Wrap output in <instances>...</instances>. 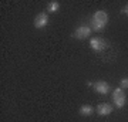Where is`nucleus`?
Returning a JSON list of instances; mask_svg holds the SVG:
<instances>
[{
	"label": "nucleus",
	"instance_id": "nucleus-1",
	"mask_svg": "<svg viewBox=\"0 0 128 122\" xmlns=\"http://www.w3.org/2000/svg\"><path fill=\"white\" fill-rule=\"evenodd\" d=\"M107 23H108V14H107V11L98 10V11H96L94 16H92L91 30H94V31H101V30L107 26Z\"/></svg>",
	"mask_w": 128,
	"mask_h": 122
},
{
	"label": "nucleus",
	"instance_id": "nucleus-2",
	"mask_svg": "<svg viewBox=\"0 0 128 122\" xmlns=\"http://www.w3.org/2000/svg\"><path fill=\"white\" fill-rule=\"evenodd\" d=\"M112 101H114V105L117 108H122L125 102H127V95L124 92L122 88H115L114 92H112Z\"/></svg>",
	"mask_w": 128,
	"mask_h": 122
},
{
	"label": "nucleus",
	"instance_id": "nucleus-3",
	"mask_svg": "<svg viewBox=\"0 0 128 122\" xmlns=\"http://www.w3.org/2000/svg\"><path fill=\"white\" fill-rule=\"evenodd\" d=\"M90 47H91L94 51H104L107 47H108V43L104 40V38H101V37H94L90 40Z\"/></svg>",
	"mask_w": 128,
	"mask_h": 122
},
{
	"label": "nucleus",
	"instance_id": "nucleus-4",
	"mask_svg": "<svg viewBox=\"0 0 128 122\" xmlns=\"http://www.w3.org/2000/svg\"><path fill=\"white\" fill-rule=\"evenodd\" d=\"M33 24H34V27H36L37 30L44 28L47 24H48V16H47V13H38L36 17H34Z\"/></svg>",
	"mask_w": 128,
	"mask_h": 122
},
{
	"label": "nucleus",
	"instance_id": "nucleus-5",
	"mask_svg": "<svg viewBox=\"0 0 128 122\" xmlns=\"http://www.w3.org/2000/svg\"><path fill=\"white\" fill-rule=\"evenodd\" d=\"M91 34V27H88V26H80V27L74 31V38H77V40H84V38H87L90 37Z\"/></svg>",
	"mask_w": 128,
	"mask_h": 122
},
{
	"label": "nucleus",
	"instance_id": "nucleus-6",
	"mask_svg": "<svg viewBox=\"0 0 128 122\" xmlns=\"http://www.w3.org/2000/svg\"><path fill=\"white\" fill-rule=\"evenodd\" d=\"M96 111H97L98 115H101V117H107V115H110V114L112 112V105L108 104V102H101V104L97 105Z\"/></svg>",
	"mask_w": 128,
	"mask_h": 122
},
{
	"label": "nucleus",
	"instance_id": "nucleus-7",
	"mask_svg": "<svg viewBox=\"0 0 128 122\" xmlns=\"http://www.w3.org/2000/svg\"><path fill=\"white\" fill-rule=\"evenodd\" d=\"M92 88H94V91L96 92H98V94L101 95H105L110 92V84L105 81H97L94 85H92Z\"/></svg>",
	"mask_w": 128,
	"mask_h": 122
},
{
	"label": "nucleus",
	"instance_id": "nucleus-8",
	"mask_svg": "<svg viewBox=\"0 0 128 122\" xmlns=\"http://www.w3.org/2000/svg\"><path fill=\"white\" fill-rule=\"evenodd\" d=\"M78 112H80V115H82V117H90V115L94 114V108H92L91 105H82Z\"/></svg>",
	"mask_w": 128,
	"mask_h": 122
},
{
	"label": "nucleus",
	"instance_id": "nucleus-9",
	"mask_svg": "<svg viewBox=\"0 0 128 122\" xmlns=\"http://www.w3.org/2000/svg\"><path fill=\"white\" fill-rule=\"evenodd\" d=\"M58 9H60V3L56 1V0H53V1H50V3L47 4V11H48V13H56Z\"/></svg>",
	"mask_w": 128,
	"mask_h": 122
},
{
	"label": "nucleus",
	"instance_id": "nucleus-10",
	"mask_svg": "<svg viewBox=\"0 0 128 122\" xmlns=\"http://www.w3.org/2000/svg\"><path fill=\"white\" fill-rule=\"evenodd\" d=\"M120 88H122V90H127L128 88V77L122 78V80L120 81Z\"/></svg>",
	"mask_w": 128,
	"mask_h": 122
},
{
	"label": "nucleus",
	"instance_id": "nucleus-11",
	"mask_svg": "<svg viewBox=\"0 0 128 122\" xmlns=\"http://www.w3.org/2000/svg\"><path fill=\"white\" fill-rule=\"evenodd\" d=\"M122 13H125V14H128V6H125L122 9Z\"/></svg>",
	"mask_w": 128,
	"mask_h": 122
}]
</instances>
